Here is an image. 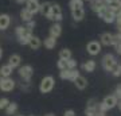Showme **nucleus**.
Returning a JSON list of instances; mask_svg holds the SVG:
<instances>
[{
  "label": "nucleus",
  "instance_id": "obj_1",
  "mask_svg": "<svg viewBox=\"0 0 121 116\" xmlns=\"http://www.w3.org/2000/svg\"><path fill=\"white\" fill-rule=\"evenodd\" d=\"M15 35L17 38V42L24 46V45H28V41L32 37V31L27 30L24 26H17L15 28Z\"/></svg>",
  "mask_w": 121,
  "mask_h": 116
},
{
  "label": "nucleus",
  "instance_id": "obj_2",
  "mask_svg": "<svg viewBox=\"0 0 121 116\" xmlns=\"http://www.w3.org/2000/svg\"><path fill=\"white\" fill-rule=\"evenodd\" d=\"M55 86V80L52 76H46V77L42 78L40 81V85H39V90L40 93H50Z\"/></svg>",
  "mask_w": 121,
  "mask_h": 116
},
{
  "label": "nucleus",
  "instance_id": "obj_3",
  "mask_svg": "<svg viewBox=\"0 0 121 116\" xmlns=\"http://www.w3.org/2000/svg\"><path fill=\"white\" fill-rule=\"evenodd\" d=\"M101 64H102V68H104V70H106V72H110V73H112V70L114 69V66H116L118 62H117V58L113 56V54L108 53V54H105V56L102 57Z\"/></svg>",
  "mask_w": 121,
  "mask_h": 116
},
{
  "label": "nucleus",
  "instance_id": "obj_4",
  "mask_svg": "<svg viewBox=\"0 0 121 116\" xmlns=\"http://www.w3.org/2000/svg\"><path fill=\"white\" fill-rule=\"evenodd\" d=\"M62 19H63V12H62L60 5L56 4V3H52V4H51V14H50L48 20H52V22H58V23H60V20H62Z\"/></svg>",
  "mask_w": 121,
  "mask_h": 116
},
{
  "label": "nucleus",
  "instance_id": "obj_5",
  "mask_svg": "<svg viewBox=\"0 0 121 116\" xmlns=\"http://www.w3.org/2000/svg\"><path fill=\"white\" fill-rule=\"evenodd\" d=\"M16 86V81L11 77H0V90L3 92H12Z\"/></svg>",
  "mask_w": 121,
  "mask_h": 116
},
{
  "label": "nucleus",
  "instance_id": "obj_6",
  "mask_svg": "<svg viewBox=\"0 0 121 116\" xmlns=\"http://www.w3.org/2000/svg\"><path fill=\"white\" fill-rule=\"evenodd\" d=\"M32 74H34V69H32L31 65H23V66H19V76L22 77L23 81L30 82Z\"/></svg>",
  "mask_w": 121,
  "mask_h": 116
},
{
  "label": "nucleus",
  "instance_id": "obj_7",
  "mask_svg": "<svg viewBox=\"0 0 121 116\" xmlns=\"http://www.w3.org/2000/svg\"><path fill=\"white\" fill-rule=\"evenodd\" d=\"M79 76V72L77 70V68L75 69H63V70H60L59 72V77L62 78V80H69V81H74L75 78Z\"/></svg>",
  "mask_w": 121,
  "mask_h": 116
},
{
  "label": "nucleus",
  "instance_id": "obj_8",
  "mask_svg": "<svg viewBox=\"0 0 121 116\" xmlns=\"http://www.w3.org/2000/svg\"><path fill=\"white\" fill-rule=\"evenodd\" d=\"M101 47H102V45L98 42V41H90V42L86 45V50L87 53L90 54V56H98L99 51H101Z\"/></svg>",
  "mask_w": 121,
  "mask_h": 116
},
{
  "label": "nucleus",
  "instance_id": "obj_9",
  "mask_svg": "<svg viewBox=\"0 0 121 116\" xmlns=\"http://www.w3.org/2000/svg\"><path fill=\"white\" fill-rule=\"evenodd\" d=\"M39 7H40L39 0H27L26 1V8L28 9L30 12H32L34 15L39 12Z\"/></svg>",
  "mask_w": 121,
  "mask_h": 116
},
{
  "label": "nucleus",
  "instance_id": "obj_10",
  "mask_svg": "<svg viewBox=\"0 0 121 116\" xmlns=\"http://www.w3.org/2000/svg\"><path fill=\"white\" fill-rule=\"evenodd\" d=\"M11 24V16L8 14H0V31L7 30Z\"/></svg>",
  "mask_w": 121,
  "mask_h": 116
},
{
  "label": "nucleus",
  "instance_id": "obj_11",
  "mask_svg": "<svg viewBox=\"0 0 121 116\" xmlns=\"http://www.w3.org/2000/svg\"><path fill=\"white\" fill-rule=\"evenodd\" d=\"M71 11V16H73L74 22H82L83 18H85V9H83V7H81V8H74V9H70Z\"/></svg>",
  "mask_w": 121,
  "mask_h": 116
},
{
  "label": "nucleus",
  "instance_id": "obj_12",
  "mask_svg": "<svg viewBox=\"0 0 121 116\" xmlns=\"http://www.w3.org/2000/svg\"><path fill=\"white\" fill-rule=\"evenodd\" d=\"M51 1H44V3H42L40 4V7H39V12L42 14L44 18H50V14H51Z\"/></svg>",
  "mask_w": 121,
  "mask_h": 116
},
{
  "label": "nucleus",
  "instance_id": "obj_13",
  "mask_svg": "<svg viewBox=\"0 0 121 116\" xmlns=\"http://www.w3.org/2000/svg\"><path fill=\"white\" fill-rule=\"evenodd\" d=\"M60 34H62V26H60V23L54 22L52 26L50 27V37H52V38H59Z\"/></svg>",
  "mask_w": 121,
  "mask_h": 116
},
{
  "label": "nucleus",
  "instance_id": "obj_14",
  "mask_svg": "<svg viewBox=\"0 0 121 116\" xmlns=\"http://www.w3.org/2000/svg\"><path fill=\"white\" fill-rule=\"evenodd\" d=\"M101 19H102L105 23H108V24H110V23H114V20H116V12H113V11H110L109 8H106V11L102 14Z\"/></svg>",
  "mask_w": 121,
  "mask_h": 116
},
{
  "label": "nucleus",
  "instance_id": "obj_15",
  "mask_svg": "<svg viewBox=\"0 0 121 116\" xmlns=\"http://www.w3.org/2000/svg\"><path fill=\"white\" fill-rule=\"evenodd\" d=\"M102 103L106 105V108H108V109H112V108L117 107L118 100H117V97L114 95H109V96H106V97L104 99V101H102Z\"/></svg>",
  "mask_w": 121,
  "mask_h": 116
},
{
  "label": "nucleus",
  "instance_id": "obj_16",
  "mask_svg": "<svg viewBox=\"0 0 121 116\" xmlns=\"http://www.w3.org/2000/svg\"><path fill=\"white\" fill-rule=\"evenodd\" d=\"M74 85L77 86V89H79V90H83V89H86V86H87V80L83 76H78L75 80H74Z\"/></svg>",
  "mask_w": 121,
  "mask_h": 116
},
{
  "label": "nucleus",
  "instance_id": "obj_17",
  "mask_svg": "<svg viewBox=\"0 0 121 116\" xmlns=\"http://www.w3.org/2000/svg\"><path fill=\"white\" fill-rule=\"evenodd\" d=\"M20 64H22V57L19 56V54H12V56L8 58V65L12 66V69L19 68Z\"/></svg>",
  "mask_w": 121,
  "mask_h": 116
},
{
  "label": "nucleus",
  "instance_id": "obj_18",
  "mask_svg": "<svg viewBox=\"0 0 121 116\" xmlns=\"http://www.w3.org/2000/svg\"><path fill=\"white\" fill-rule=\"evenodd\" d=\"M97 104L98 103H95L94 100L91 99L90 101H89V104H87V108H86V111H85V115L86 116H94L95 113H97Z\"/></svg>",
  "mask_w": 121,
  "mask_h": 116
},
{
  "label": "nucleus",
  "instance_id": "obj_19",
  "mask_svg": "<svg viewBox=\"0 0 121 116\" xmlns=\"http://www.w3.org/2000/svg\"><path fill=\"white\" fill-rule=\"evenodd\" d=\"M28 46H30L32 50H38V49L42 46V41H40L39 37H36V35L32 34V37H31L30 41H28Z\"/></svg>",
  "mask_w": 121,
  "mask_h": 116
},
{
  "label": "nucleus",
  "instance_id": "obj_20",
  "mask_svg": "<svg viewBox=\"0 0 121 116\" xmlns=\"http://www.w3.org/2000/svg\"><path fill=\"white\" fill-rule=\"evenodd\" d=\"M89 1H90V8L93 9L95 14L98 12L101 8H104L105 5H106L104 3V0H89Z\"/></svg>",
  "mask_w": 121,
  "mask_h": 116
},
{
  "label": "nucleus",
  "instance_id": "obj_21",
  "mask_svg": "<svg viewBox=\"0 0 121 116\" xmlns=\"http://www.w3.org/2000/svg\"><path fill=\"white\" fill-rule=\"evenodd\" d=\"M112 37L113 34H110V32H104L99 38V43L104 46H112Z\"/></svg>",
  "mask_w": 121,
  "mask_h": 116
},
{
  "label": "nucleus",
  "instance_id": "obj_22",
  "mask_svg": "<svg viewBox=\"0 0 121 116\" xmlns=\"http://www.w3.org/2000/svg\"><path fill=\"white\" fill-rule=\"evenodd\" d=\"M20 19H22L24 23H26V22H30V20H32V19H34V14L30 12V11L24 7V8L20 11Z\"/></svg>",
  "mask_w": 121,
  "mask_h": 116
},
{
  "label": "nucleus",
  "instance_id": "obj_23",
  "mask_svg": "<svg viewBox=\"0 0 121 116\" xmlns=\"http://www.w3.org/2000/svg\"><path fill=\"white\" fill-rule=\"evenodd\" d=\"M95 66H97L95 61L94 60H89V61H86V62L82 65V69L85 70V72H87V73H91V72H94L95 70Z\"/></svg>",
  "mask_w": 121,
  "mask_h": 116
},
{
  "label": "nucleus",
  "instance_id": "obj_24",
  "mask_svg": "<svg viewBox=\"0 0 121 116\" xmlns=\"http://www.w3.org/2000/svg\"><path fill=\"white\" fill-rule=\"evenodd\" d=\"M43 46L47 49V50H52V49L56 46V38H52V37H47V38H44Z\"/></svg>",
  "mask_w": 121,
  "mask_h": 116
},
{
  "label": "nucleus",
  "instance_id": "obj_25",
  "mask_svg": "<svg viewBox=\"0 0 121 116\" xmlns=\"http://www.w3.org/2000/svg\"><path fill=\"white\" fill-rule=\"evenodd\" d=\"M12 66H9L8 64L7 65H3L1 68H0V77H9L11 74H12Z\"/></svg>",
  "mask_w": 121,
  "mask_h": 116
},
{
  "label": "nucleus",
  "instance_id": "obj_26",
  "mask_svg": "<svg viewBox=\"0 0 121 116\" xmlns=\"http://www.w3.org/2000/svg\"><path fill=\"white\" fill-rule=\"evenodd\" d=\"M4 109H5V113H7V115H15V112L17 111V104L16 103H9Z\"/></svg>",
  "mask_w": 121,
  "mask_h": 116
},
{
  "label": "nucleus",
  "instance_id": "obj_27",
  "mask_svg": "<svg viewBox=\"0 0 121 116\" xmlns=\"http://www.w3.org/2000/svg\"><path fill=\"white\" fill-rule=\"evenodd\" d=\"M69 7H70V9L81 8V7H83V0H70Z\"/></svg>",
  "mask_w": 121,
  "mask_h": 116
},
{
  "label": "nucleus",
  "instance_id": "obj_28",
  "mask_svg": "<svg viewBox=\"0 0 121 116\" xmlns=\"http://www.w3.org/2000/svg\"><path fill=\"white\" fill-rule=\"evenodd\" d=\"M59 58L60 60H69V58H71V50L70 49H62L59 51Z\"/></svg>",
  "mask_w": 121,
  "mask_h": 116
},
{
  "label": "nucleus",
  "instance_id": "obj_29",
  "mask_svg": "<svg viewBox=\"0 0 121 116\" xmlns=\"http://www.w3.org/2000/svg\"><path fill=\"white\" fill-rule=\"evenodd\" d=\"M66 68L67 69H75L77 68V60H74V58L66 60Z\"/></svg>",
  "mask_w": 121,
  "mask_h": 116
},
{
  "label": "nucleus",
  "instance_id": "obj_30",
  "mask_svg": "<svg viewBox=\"0 0 121 116\" xmlns=\"http://www.w3.org/2000/svg\"><path fill=\"white\" fill-rule=\"evenodd\" d=\"M121 42V32H118L117 31V34H113L112 37V46H116L117 43Z\"/></svg>",
  "mask_w": 121,
  "mask_h": 116
},
{
  "label": "nucleus",
  "instance_id": "obj_31",
  "mask_svg": "<svg viewBox=\"0 0 121 116\" xmlns=\"http://www.w3.org/2000/svg\"><path fill=\"white\" fill-rule=\"evenodd\" d=\"M112 74L114 77H120L121 76V65L120 64H117L116 66H114V69L112 70Z\"/></svg>",
  "mask_w": 121,
  "mask_h": 116
},
{
  "label": "nucleus",
  "instance_id": "obj_32",
  "mask_svg": "<svg viewBox=\"0 0 121 116\" xmlns=\"http://www.w3.org/2000/svg\"><path fill=\"white\" fill-rule=\"evenodd\" d=\"M35 26H36V23H35V20L32 19V20H30V22H26V28L27 30H30V31H32L35 28Z\"/></svg>",
  "mask_w": 121,
  "mask_h": 116
},
{
  "label": "nucleus",
  "instance_id": "obj_33",
  "mask_svg": "<svg viewBox=\"0 0 121 116\" xmlns=\"http://www.w3.org/2000/svg\"><path fill=\"white\" fill-rule=\"evenodd\" d=\"M9 104V100L7 97H3V99H0V109H4L7 105Z\"/></svg>",
  "mask_w": 121,
  "mask_h": 116
},
{
  "label": "nucleus",
  "instance_id": "obj_34",
  "mask_svg": "<svg viewBox=\"0 0 121 116\" xmlns=\"http://www.w3.org/2000/svg\"><path fill=\"white\" fill-rule=\"evenodd\" d=\"M56 66H58V69L59 70H63V69H66V60H58V62H56Z\"/></svg>",
  "mask_w": 121,
  "mask_h": 116
},
{
  "label": "nucleus",
  "instance_id": "obj_35",
  "mask_svg": "<svg viewBox=\"0 0 121 116\" xmlns=\"http://www.w3.org/2000/svg\"><path fill=\"white\" fill-rule=\"evenodd\" d=\"M114 96L117 97V100H121V84L116 86V90H114Z\"/></svg>",
  "mask_w": 121,
  "mask_h": 116
},
{
  "label": "nucleus",
  "instance_id": "obj_36",
  "mask_svg": "<svg viewBox=\"0 0 121 116\" xmlns=\"http://www.w3.org/2000/svg\"><path fill=\"white\" fill-rule=\"evenodd\" d=\"M20 88H22L23 90H28V89H30V82L24 81V82L22 84V85H20Z\"/></svg>",
  "mask_w": 121,
  "mask_h": 116
},
{
  "label": "nucleus",
  "instance_id": "obj_37",
  "mask_svg": "<svg viewBox=\"0 0 121 116\" xmlns=\"http://www.w3.org/2000/svg\"><path fill=\"white\" fill-rule=\"evenodd\" d=\"M65 116H75V112L73 109H67V111H65Z\"/></svg>",
  "mask_w": 121,
  "mask_h": 116
},
{
  "label": "nucleus",
  "instance_id": "obj_38",
  "mask_svg": "<svg viewBox=\"0 0 121 116\" xmlns=\"http://www.w3.org/2000/svg\"><path fill=\"white\" fill-rule=\"evenodd\" d=\"M114 47H116V53L118 54V56H121V42H120V43H117Z\"/></svg>",
  "mask_w": 121,
  "mask_h": 116
},
{
  "label": "nucleus",
  "instance_id": "obj_39",
  "mask_svg": "<svg viewBox=\"0 0 121 116\" xmlns=\"http://www.w3.org/2000/svg\"><path fill=\"white\" fill-rule=\"evenodd\" d=\"M104 3L106 5H109V4H112V3H114V1H113V0H104Z\"/></svg>",
  "mask_w": 121,
  "mask_h": 116
},
{
  "label": "nucleus",
  "instance_id": "obj_40",
  "mask_svg": "<svg viewBox=\"0 0 121 116\" xmlns=\"http://www.w3.org/2000/svg\"><path fill=\"white\" fill-rule=\"evenodd\" d=\"M94 116H105V112H99V111H97V113H95Z\"/></svg>",
  "mask_w": 121,
  "mask_h": 116
},
{
  "label": "nucleus",
  "instance_id": "obj_41",
  "mask_svg": "<svg viewBox=\"0 0 121 116\" xmlns=\"http://www.w3.org/2000/svg\"><path fill=\"white\" fill-rule=\"evenodd\" d=\"M16 3H19V4H23V3H26L27 0H15Z\"/></svg>",
  "mask_w": 121,
  "mask_h": 116
},
{
  "label": "nucleus",
  "instance_id": "obj_42",
  "mask_svg": "<svg viewBox=\"0 0 121 116\" xmlns=\"http://www.w3.org/2000/svg\"><path fill=\"white\" fill-rule=\"evenodd\" d=\"M117 12H121V0L118 1V11H117Z\"/></svg>",
  "mask_w": 121,
  "mask_h": 116
},
{
  "label": "nucleus",
  "instance_id": "obj_43",
  "mask_svg": "<svg viewBox=\"0 0 121 116\" xmlns=\"http://www.w3.org/2000/svg\"><path fill=\"white\" fill-rule=\"evenodd\" d=\"M1 57H3V50H1V46H0V60H1Z\"/></svg>",
  "mask_w": 121,
  "mask_h": 116
},
{
  "label": "nucleus",
  "instance_id": "obj_44",
  "mask_svg": "<svg viewBox=\"0 0 121 116\" xmlns=\"http://www.w3.org/2000/svg\"><path fill=\"white\" fill-rule=\"evenodd\" d=\"M117 105H118V108H120V111H121V100H120V103H117Z\"/></svg>",
  "mask_w": 121,
  "mask_h": 116
},
{
  "label": "nucleus",
  "instance_id": "obj_45",
  "mask_svg": "<svg viewBox=\"0 0 121 116\" xmlns=\"http://www.w3.org/2000/svg\"><path fill=\"white\" fill-rule=\"evenodd\" d=\"M44 116H55L54 113H47V115H44Z\"/></svg>",
  "mask_w": 121,
  "mask_h": 116
},
{
  "label": "nucleus",
  "instance_id": "obj_46",
  "mask_svg": "<svg viewBox=\"0 0 121 116\" xmlns=\"http://www.w3.org/2000/svg\"><path fill=\"white\" fill-rule=\"evenodd\" d=\"M113 1H120V0H113Z\"/></svg>",
  "mask_w": 121,
  "mask_h": 116
},
{
  "label": "nucleus",
  "instance_id": "obj_47",
  "mask_svg": "<svg viewBox=\"0 0 121 116\" xmlns=\"http://www.w3.org/2000/svg\"><path fill=\"white\" fill-rule=\"evenodd\" d=\"M17 116H23V115H17Z\"/></svg>",
  "mask_w": 121,
  "mask_h": 116
},
{
  "label": "nucleus",
  "instance_id": "obj_48",
  "mask_svg": "<svg viewBox=\"0 0 121 116\" xmlns=\"http://www.w3.org/2000/svg\"><path fill=\"white\" fill-rule=\"evenodd\" d=\"M120 65H121V61H120Z\"/></svg>",
  "mask_w": 121,
  "mask_h": 116
}]
</instances>
